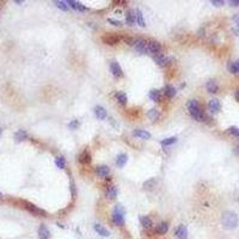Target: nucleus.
Masks as SVG:
<instances>
[{
	"label": "nucleus",
	"instance_id": "obj_1",
	"mask_svg": "<svg viewBox=\"0 0 239 239\" xmlns=\"http://www.w3.org/2000/svg\"><path fill=\"white\" fill-rule=\"evenodd\" d=\"M238 215L234 213V212H231V210H227L225 212L223 216H221V224L224 226L225 228L227 230H233L238 226Z\"/></svg>",
	"mask_w": 239,
	"mask_h": 239
},
{
	"label": "nucleus",
	"instance_id": "obj_2",
	"mask_svg": "<svg viewBox=\"0 0 239 239\" xmlns=\"http://www.w3.org/2000/svg\"><path fill=\"white\" fill-rule=\"evenodd\" d=\"M188 109H189L190 114L194 116V118H195L196 121H200L201 122V121L205 120V115H203V113H202V110H201L197 100L195 99L190 100V102L188 103Z\"/></svg>",
	"mask_w": 239,
	"mask_h": 239
},
{
	"label": "nucleus",
	"instance_id": "obj_3",
	"mask_svg": "<svg viewBox=\"0 0 239 239\" xmlns=\"http://www.w3.org/2000/svg\"><path fill=\"white\" fill-rule=\"evenodd\" d=\"M113 223L116 226H122L124 224V209L121 205H117L113 210Z\"/></svg>",
	"mask_w": 239,
	"mask_h": 239
},
{
	"label": "nucleus",
	"instance_id": "obj_4",
	"mask_svg": "<svg viewBox=\"0 0 239 239\" xmlns=\"http://www.w3.org/2000/svg\"><path fill=\"white\" fill-rule=\"evenodd\" d=\"M134 47H135V49H136L139 53H141V54L146 53L147 50H148V48H147V42L142 39H136Z\"/></svg>",
	"mask_w": 239,
	"mask_h": 239
},
{
	"label": "nucleus",
	"instance_id": "obj_5",
	"mask_svg": "<svg viewBox=\"0 0 239 239\" xmlns=\"http://www.w3.org/2000/svg\"><path fill=\"white\" fill-rule=\"evenodd\" d=\"M110 71H111V73H113L114 77H122V76H123V72H122L121 66L116 61H113L110 63Z\"/></svg>",
	"mask_w": 239,
	"mask_h": 239
},
{
	"label": "nucleus",
	"instance_id": "obj_6",
	"mask_svg": "<svg viewBox=\"0 0 239 239\" xmlns=\"http://www.w3.org/2000/svg\"><path fill=\"white\" fill-rule=\"evenodd\" d=\"M208 109L210 113H213V114H215V113H219L220 111V109H221V104H220V102L219 99H210L208 103Z\"/></svg>",
	"mask_w": 239,
	"mask_h": 239
},
{
	"label": "nucleus",
	"instance_id": "obj_7",
	"mask_svg": "<svg viewBox=\"0 0 239 239\" xmlns=\"http://www.w3.org/2000/svg\"><path fill=\"white\" fill-rule=\"evenodd\" d=\"M147 48H148V52H151L152 54H158L160 50H162V46L159 42H155V41H151L147 43Z\"/></svg>",
	"mask_w": 239,
	"mask_h": 239
},
{
	"label": "nucleus",
	"instance_id": "obj_8",
	"mask_svg": "<svg viewBox=\"0 0 239 239\" xmlns=\"http://www.w3.org/2000/svg\"><path fill=\"white\" fill-rule=\"evenodd\" d=\"M175 234H176V237L178 239H186L188 238V230H186V227L184 225H181L176 228Z\"/></svg>",
	"mask_w": 239,
	"mask_h": 239
},
{
	"label": "nucleus",
	"instance_id": "obj_9",
	"mask_svg": "<svg viewBox=\"0 0 239 239\" xmlns=\"http://www.w3.org/2000/svg\"><path fill=\"white\" fill-rule=\"evenodd\" d=\"M25 207L28 210H30L31 213H34V214H36V215H46V212L43 210V209L39 208V207H36V206H34L32 203H25Z\"/></svg>",
	"mask_w": 239,
	"mask_h": 239
},
{
	"label": "nucleus",
	"instance_id": "obj_10",
	"mask_svg": "<svg viewBox=\"0 0 239 239\" xmlns=\"http://www.w3.org/2000/svg\"><path fill=\"white\" fill-rule=\"evenodd\" d=\"M39 239H49L50 237V232L47 228L44 225H41L39 228Z\"/></svg>",
	"mask_w": 239,
	"mask_h": 239
},
{
	"label": "nucleus",
	"instance_id": "obj_11",
	"mask_svg": "<svg viewBox=\"0 0 239 239\" xmlns=\"http://www.w3.org/2000/svg\"><path fill=\"white\" fill-rule=\"evenodd\" d=\"M103 42L107 43V44H116L118 41H120V37L116 36V35H108V36H103Z\"/></svg>",
	"mask_w": 239,
	"mask_h": 239
},
{
	"label": "nucleus",
	"instance_id": "obj_12",
	"mask_svg": "<svg viewBox=\"0 0 239 239\" xmlns=\"http://www.w3.org/2000/svg\"><path fill=\"white\" fill-rule=\"evenodd\" d=\"M126 23L128 25H134L136 23V17H135V11H128L126 16Z\"/></svg>",
	"mask_w": 239,
	"mask_h": 239
},
{
	"label": "nucleus",
	"instance_id": "obj_13",
	"mask_svg": "<svg viewBox=\"0 0 239 239\" xmlns=\"http://www.w3.org/2000/svg\"><path fill=\"white\" fill-rule=\"evenodd\" d=\"M96 172L98 173V176H100V177H107L109 173H110V170H109V168L105 166V165H100V166H97V168H96Z\"/></svg>",
	"mask_w": 239,
	"mask_h": 239
},
{
	"label": "nucleus",
	"instance_id": "obj_14",
	"mask_svg": "<svg viewBox=\"0 0 239 239\" xmlns=\"http://www.w3.org/2000/svg\"><path fill=\"white\" fill-rule=\"evenodd\" d=\"M66 2H67V5H70L72 8L78 10V11H85V10H87L83 4H80V2H78V1H74V0H68V1H66Z\"/></svg>",
	"mask_w": 239,
	"mask_h": 239
},
{
	"label": "nucleus",
	"instance_id": "obj_15",
	"mask_svg": "<svg viewBox=\"0 0 239 239\" xmlns=\"http://www.w3.org/2000/svg\"><path fill=\"white\" fill-rule=\"evenodd\" d=\"M154 60H155V62H157L158 65H160V66L168 65V63L171 61V59H170V57H168V56H164V55H157V56H154Z\"/></svg>",
	"mask_w": 239,
	"mask_h": 239
},
{
	"label": "nucleus",
	"instance_id": "obj_16",
	"mask_svg": "<svg viewBox=\"0 0 239 239\" xmlns=\"http://www.w3.org/2000/svg\"><path fill=\"white\" fill-rule=\"evenodd\" d=\"M135 136H138V138H140V139H149L151 138V134L148 133V131H142V129H136V131H134V133H133Z\"/></svg>",
	"mask_w": 239,
	"mask_h": 239
},
{
	"label": "nucleus",
	"instance_id": "obj_17",
	"mask_svg": "<svg viewBox=\"0 0 239 239\" xmlns=\"http://www.w3.org/2000/svg\"><path fill=\"white\" fill-rule=\"evenodd\" d=\"M94 231L97 232L98 234H100L102 237H109V234H110L108 230H107V228H104V227L99 224L94 225Z\"/></svg>",
	"mask_w": 239,
	"mask_h": 239
},
{
	"label": "nucleus",
	"instance_id": "obj_18",
	"mask_svg": "<svg viewBox=\"0 0 239 239\" xmlns=\"http://www.w3.org/2000/svg\"><path fill=\"white\" fill-rule=\"evenodd\" d=\"M206 87H207V91L210 93H215L218 92V90H219V86L216 84L214 80H209L207 85H206Z\"/></svg>",
	"mask_w": 239,
	"mask_h": 239
},
{
	"label": "nucleus",
	"instance_id": "obj_19",
	"mask_svg": "<svg viewBox=\"0 0 239 239\" xmlns=\"http://www.w3.org/2000/svg\"><path fill=\"white\" fill-rule=\"evenodd\" d=\"M94 114L99 120H104L107 117V111L103 107H96L94 108Z\"/></svg>",
	"mask_w": 239,
	"mask_h": 239
},
{
	"label": "nucleus",
	"instance_id": "obj_20",
	"mask_svg": "<svg viewBox=\"0 0 239 239\" xmlns=\"http://www.w3.org/2000/svg\"><path fill=\"white\" fill-rule=\"evenodd\" d=\"M127 159H128L127 154H124V153L118 154L117 155V158H116V164H117V166H120V168L124 166V164L127 163Z\"/></svg>",
	"mask_w": 239,
	"mask_h": 239
},
{
	"label": "nucleus",
	"instance_id": "obj_21",
	"mask_svg": "<svg viewBox=\"0 0 239 239\" xmlns=\"http://www.w3.org/2000/svg\"><path fill=\"white\" fill-rule=\"evenodd\" d=\"M141 225H142V227L144 228H151L152 227V220H151V218L149 216H142L141 219Z\"/></svg>",
	"mask_w": 239,
	"mask_h": 239
},
{
	"label": "nucleus",
	"instance_id": "obj_22",
	"mask_svg": "<svg viewBox=\"0 0 239 239\" xmlns=\"http://www.w3.org/2000/svg\"><path fill=\"white\" fill-rule=\"evenodd\" d=\"M79 160L83 163V164H87V163L91 162V155L87 151H84L81 154L79 155Z\"/></svg>",
	"mask_w": 239,
	"mask_h": 239
},
{
	"label": "nucleus",
	"instance_id": "obj_23",
	"mask_svg": "<svg viewBox=\"0 0 239 239\" xmlns=\"http://www.w3.org/2000/svg\"><path fill=\"white\" fill-rule=\"evenodd\" d=\"M228 70L231 73H239V59L237 61H233L228 63Z\"/></svg>",
	"mask_w": 239,
	"mask_h": 239
},
{
	"label": "nucleus",
	"instance_id": "obj_24",
	"mask_svg": "<svg viewBox=\"0 0 239 239\" xmlns=\"http://www.w3.org/2000/svg\"><path fill=\"white\" fill-rule=\"evenodd\" d=\"M26 131H23V129H19L18 131H16V134H15V139L17 140V141H23V140L26 139Z\"/></svg>",
	"mask_w": 239,
	"mask_h": 239
},
{
	"label": "nucleus",
	"instance_id": "obj_25",
	"mask_svg": "<svg viewBox=\"0 0 239 239\" xmlns=\"http://www.w3.org/2000/svg\"><path fill=\"white\" fill-rule=\"evenodd\" d=\"M135 17H136V23L139 24L140 26H145L144 16H142V12H141L140 10H136V11H135Z\"/></svg>",
	"mask_w": 239,
	"mask_h": 239
},
{
	"label": "nucleus",
	"instance_id": "obj_26",
	"mask_svg": "<svg viewBox=\"0 0 239 239\" xmlns=\"http://www.w3.org/2000/svg\"><path fill=\"white\" fill-rule=\"evenodd\" d=\"M168 230H169V225L166 223H162V224H159L157 226V232L159 234H165L168 232Z\"/></svg>",
	"mask_w": 239,
	"mask_h": 239
},
{
	"label": "nucleus",
	"instance_id": "obj_27",
	"mask_svg": "<svg viewBox=\"0 0 239 239\" xmlns=\"http://www.w3.org/2000/svg\"><path fill=\"white\" fill-rule=\"evenodd\" d=\"M116 196H117V189H116L115 186L109 188L108 191H107V197L110 199V200H114Z\"/></svg>",
	"mask_w": 239,
	"mask_h": 239
},
{
	"label": "nucleus",
	"instance_id": "obj_28",
	"mask_svg": "<svg viewBox=\"0 0 239 239\" xmlns=\"http://www.w3.org/2000/svg\"><path fill=\"white\" fill-rule=\"evenodd\" d=\"M165 94L168 97H173L176 94V89L173 86H171V85H166L165 86Z\"/></svg>",
	"mask_w": 239,
	"mask_h": 239
},
{
	"label": "nucleus",
	"instance_id": "obj_29",
	"mask_svg": "<svg viewBox=\"0 0 239 239\" xmlns=\"http://www.w3.org/2000/svg\"><path fill=\"white\" fill-rule=\"evenodd\" d=\"M147 116H148L152 121H155V120H158V117H159V111H158L157 109H151V110L147 113Z\"/></svg>",
	"mask_w": 239,
	"mask_h": 239
},
{
	"label": "nucleus",
	"instance_id": "obj_30",
	"mask_svg": "<svg viewBox=\"0 0 239 239\" xmlns=\"http://www.w3.org/2000/svg\"><path fill=\"white\" fill-rule=\"evenodd\" d=\"M116 98H117V100L121 103V104H127V94L124 92H117L116 93Z\"/></svg>",
	"mask_w": 239,
	"mask_h": 239
},
{
	"label": "nucleus",
	"instance_id": "obj_31",
	"mask_svg": "<svg viewBox=\"0 0 239 239\" xmlns=\"http://www.w3.org/2000/svg\"><path fill=\"white\" fill-rule=\"evenodd\" d=\"M233 23H234V28H233V32L234 34H238L239 32V13H236L233 16Z\"/></svg>",
	"mask_w": 239,
	"mask_h": 239
},
{
	"label": "nucleus",
	"instance_id": "obj_32",
	"mask_svg": "<svg viewBox=\"0 0 239 239\" xmlns=\"http://www.w3.org/2000/svg\"><path fill=\"white\" fill-rule=\"evenodd\" d=\"M149 98H151V100H153V102L159 100V98H160V91H158V90L149 91Z\"/></svg>",
	"mask_w": 239,
	"mask_h": 239
},
{
	"label": "nucleus",
	"instance_id": "obj_33",
	"mask_svg": "<svg viewBox=\"0 0 239 239\" xmlns=\"http://www.w3.org/2000/svg\"><path fill=\"white\" fill-rule=\"evenodd\" d=\"M176 141H177V138L172 136V138H168V139L163 140L162 145H163V146H169V145H172V144H175Z\"/></svg>",
	"mask_w": 239,
	"mask_h": 239
},
{
	"label": "nucleus",
	"instance_id": "obj_34",
	"mask_svg": "<svg viewBox=\"0 0 239 239\" xmlns=\"http://www.w3.org/2000/svg\"><path fill=\"white\" fill-rule=\"evenodd\" d=\"M55 164H56V166H57V168L63 169V168H65V164H66V163H65V159H63V157H61V155H60V157H57V158H56V160H55Z\"/></svg>",
	"mask_w": 239,
	"mask_h": 239
},
{
	"label": "nucleus",
	"instance_id": "obj_35",
	"mask_svg": "<svg viewBox=\"0 0 239 239\" xmlns=\"http://www.w3.org/2000/svg\"><path fill=\"white\" fill-rule=\"evenodd\" d=\"M55 5L60 8V10H62V11H67V10H68V6H67V2H66V1H55Z\"/></svg>",
	"mask_w": 239,
	"mask_h": 239
},
{
	"label": "nucleus",
	"instance_id": "obj_36",
	"mask_svg": "<svg viewBox=\"0 0 239 239\" xmlns=\"http://www.w3.org/2000/svg\"><path fill=\"white\" fill-rule=\"evenodd\" d=\"M154 184H155L154 179H148L147 182L144 183V188H145V189H152V188L154 186Z\"/></svg>",
	"mask_w": 239,
	"mask_h": 239
},
{
	"label": "nucleus",
	"instance_id": "obj_37",
	"mask_svg": "<svg viewBox=\"0 0 239 239\" xmlns=\"http://www.w3.org/2000/svg\"><path fill=\"white\" fill-rule=\"evenodd\" d=\"M228 133L232 134V135H234V136H239V128H237V127H230L228 128Z\"/></svg>",
	"mask_w": 239,
	"mask_h": 239
},
{
	"label": "nucleus",
	"instance_id": "obj_38",
	"mask_svg": "<svg viewBox=\"0 0 239 239\" xmlns=\"http://www.w3.org/2000/svg\"><path fill=\"white\" fill-rule=\"evenodd\" d=\"M68 127H70L71 129H76L77 127H79V121H78V120H73L72 122H70Z\"/></svg>",
	"mask_w": 239,
	"mask_h": 239
},
{
	"label": "nucleus",
	"instance_id": "obj_39",
	"mask_svg": "<svg viewBox=\"0 0 239 239\" xmlns=\"http://www.w3.org/2000/svg\"><path fill=\"white\" fill-rule=\"evenodd\" d=\"M135 41H136V39H133V37H127V39H124V42L128 43V44H131V46H134V44H135Z\"/></svg>",
	"mask_w": 239,
	"mask_h": 239
},
{
	"label": "nucleus",
	"instance_id": "obj_40",
	"mask_svg": "<svg viewBox=\"0 0 239 239\" xmlns=\"http://www.w3.org/2000/svg\"><path fill=\"white\" fill-rule=\"evenodd\" d=\"M108 22H109V23H111L113 25H115V26H121V25H122L120 21H115V19H111V18H110V19H108Z\"/></svg>",
	"mask_w": 239,
	"mask_h": 239
},
{
	"label": "nucleus",
	"instance_id": "obj_41",
	"mask_svg": "<svg viewBox=\"0 0 239 239\" xmlns=\"http://www.w3.org/2000/svg\"><path fill=\"white\" fill-rule=\"evenodd\" d=\"M212 4L214 6H221V5H224V1L223 0H212Z\"/></svg>",
	"mask_w": 239,
	"mask_h": 239
},
{
	"label": "nucleus",
	"instance_id": "obj_42",
	"mask_svg": "<svg viewBox=\"0 0 239 239\" xmlns=\"http://www.w3.org/2000/svg\"><path fill=\"white\" fill-rule=\"evenodd\" d=\"M230 5H231V6H239V0H231V1H230Z\"/></svg>",
	"mask_w": 239,
	"mask_h": 239
},
{
	"label": "nucleus",
	"instance_id": "obj_43",
	"mask_svg": "<svg viewBox=\"0 0 239 239\" xmlns=\"http://www.w3.org/2000/svg\"><path fill=\"white\" fill-rule=\"evenodd\" d=\"M234 200L238 201V202H239V189L237 190V191H236V193H234Z\"/></svg>",
	"mask_w": 239,
	"mask_h": 239
},
{
	"label": "nucleus",
	"instance_id": "obj_44",
	"mask_svg": "<svg viewBox=\"0 0 239 239\" xmlns=\"http://www.w3.org/2000/svg\"><path fill=\"white\" fill-rule=\"evenodd\" d=\"M234 153H236L237 155H239V145L234 147Z\"/></svg>",
	"mask_w": 239,
	"mask_h": 239
},
{
	"label": "nucleus",
	"instance_id": "obj_45",
	"mask_svg": "<svg viewBox=\"0 0 239 239\" xmlns=\"http://www.w3.org/2000/svg\"><path fill=\"white\" fill-rule=\"evenodd\" d=\"M236 99L239 102V90H237V91H236Z\"/></svg>",
	"mask_w": 239,
	"mask_h": 239
},
{
	"label": "nucleus",
	"instance_id": "obj_46",
	"mask_svg": "<svg viewBox=\"0 0 239 239\" xmlns=\"http://www.w3.org/2000/svg\"><path fill=\"white\" fill-rule=\"evenodd\" d=\"M1 131H2V129H1V128H0V134H1Z\"/></svg>",
	"mask_w": 239,
	"mask_h": 239
},
{
	"label": "nucleus",
	"instance_id": "obj_47",
	"mask_svg": "<svg viewBox=\"0 0 239 239\" xmlns=\"http://www.w3.org/2000/svg\"><path fill=\"white\" fill-rule=\"evenodd\" d=\"M0 195H1V194H0Z\"/></svg>",
	"mask_w": 239,
	"mask_h": 239
}]
</instances>
